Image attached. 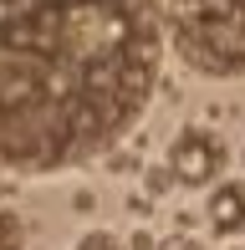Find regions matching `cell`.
I'll list each match as a JSON object with an SVG mask.
<instances>
[{"label": "cell", "mask_w": 245, "mask_h": 250, "mask_svg": "<svg viewBox=\"0 0 245 250\" xmlns=\"http://www.w3.org/2000/svg\"><path fill=\"white\" fill-rule=\"evenodd\" d=\"M159 250H204V245H194V240H189V235H174V240H163Z\"/></svg>", "instance_id": "52a82bcc"}, {"label": "cell", "mask_w": 245, "mask_h": 250, "mask_svg": "<svg viewBox=\"0 0 245 250\" xmlns=\"http://www.w3.org/2000/svg\"><path fill=\"white\" fill-rule=\"evenodd\" d=\"M169 41L199 77H245V0H169Z\"/></svg>", "instance_id": "7a4b0ae2"}, {"label": "cell", "mask_w": 245, "mask_h": 250, "mask_svg": "<svg viewBox=\"0 0 245 250\" xmlns=\"http://www.w3.org/2000/svg\"><path fill=\"white\" fill-rule=\"evenodd\" d=\"M209 230L215 235L245 230V179H225V184L209 189Z\"/></svg>", "instance_id": "277c9868"}, {"label": "cell", "mask_w": 245, "mask_h": 250, "mask_svg": "<svg viewBox=\"0 0 245 250\" xmlns=\"http://www.w3.org/2000/svg\"><path fill=\"white\" fill-rule=\"evenodd\" d=\"M225 138L209 128H179L169 143V174L179 179L189 189H204L209 179H220V168H225Z\"/></svg>", "instance_id": "3957f363"}, {"label": "cell", "mask_w": 245, "mask_h": 250, "mask_svg": "<svg viewBox=\"0 0 245 250\" xmlns=\"http://www.w3.org/2000/svg\"><path fill=\"white\" fill-rule=\"evenodd\" d=\"M77 250H122V240L107 235V230H87L82 240H77Z\"/></svg>", "instance_id": "8992f818"}, {"label": "cell", "mask_w": 245, "mask_h": 250, "mask_svg": "<svg viewBox=\"0 0 245 250\" xmlns=\"http://www.w3.org/2000/svg\"><path fill=\"white\" fill-rule=\"evenodd\" d=\"M163 0H0V168L66 174L143 118Z\"/></svg>", "instance_id": "6da1fadb"}, {"label": "cell", "mask_w": 245, "mask_h": 250, "mask_svg": "<svg viewBox=\"0 0 245 250\" xmlns=\"http://www.w3.org/2000/svg\"><path fill=\"white\" fill-rule=\"evenodd\" d=\"M20 245H26V225L10 204H0V250H20Z\"/></svg>", "instance_id": "5b68a950"}]
</instances>
